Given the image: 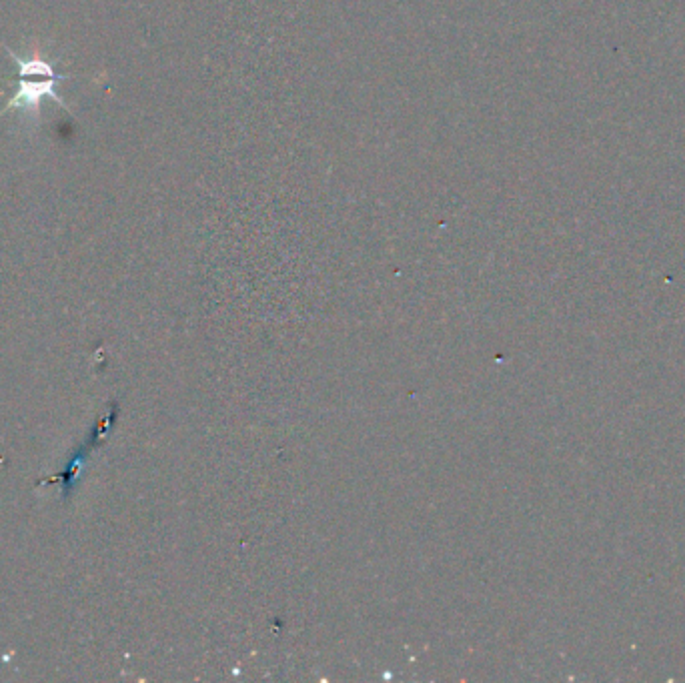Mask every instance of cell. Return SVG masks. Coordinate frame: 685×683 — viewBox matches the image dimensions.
Instances as JSON below:
<instances>
[{"mask_svg": "<svg viewBox=\"0 0 685 683\" xmlns=\"http://www.w3.org/2000/svg\"><path fill=\"white\" fill-rule=\"evenodd\" d=\"M71 75H59V77H47L43 83H29V81H21V85H19V91L11 97V101H9V105L3 109V111H0V117H3L7 111H13V109H27V111H39V105H41V101L43 99H53V101H57L59 105H63L65 109H67V105H65V101L63 99H59V95L55 93V85L59 83V81H65V79H69Z\"/></svg>", "mask_w": 685, "mask_h": 683, "instance_id": "1", "label": "cell"}]
</instances>
